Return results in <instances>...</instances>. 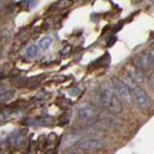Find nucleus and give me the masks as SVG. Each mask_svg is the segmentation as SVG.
Masks as SVG:
<instances>
[{
	"label": "nucleus",
	"mask_w": 154,
	"mask_h": 154,
	"mask_svg": "<svg viewBox=\"0 0 154 154\" xmlns=\"http://www.w3.org/2000/svg\"><path fill=\"white\" fill-rule=\"evenodd\" d=\"M132 95H133V100L135 101L136 106L140 109L147 110V109L151 108V100H149V97L143 89H141L136 85L135 88L132 89Z\"/></svg>",
	"instance_id": "20e7f679"
},
{
	"label": "nucleus",
	"mask_w": 154,
	"mask_h": 154,
	"mask_svg": "<svg viewBox=\"0 0 154 154\" xmlns=\"http://www.w3.org/2000/svg\"><path fill=\"white\" fill-rule=\"evenodd\" d=\"M112 85L115 90V93L117 94V96L120 97V100L126 103V104H131L133 101V95L131 91V88L120 78L117 77H113L112 78Z\"/></svg>",
	"instance_id": "f03ea898"
},
{
	"label": "nucleus",
	"mask_w": 154,
	"mask_h": 154,
	"mask_svg": "<svg viewBox=\"0 0 154 154\" xmlns=\"http://www.w3.org/2000/svg\"><path fill=\"white\" fill-rule=\"evenodd\" d=\"M126 74L131 77L136 84H142L145 82V76L142 74V70L136 68L134 64L126 68Z\"/></svg>",
	"instance_id": "0eeeda50"
},
{
	"label": "nucleus",
	"mask_w": 154,
	"mask_h": 154,
	"mask_svg": "<svg viewBox=\"0 0 154 154\" xmlns=\"http://www.w3.org/2000/svg\"><path fill=\"white\" fill-rule=\"evenodd\" d=\"M83 149H81V148H76V149H69V151H66L64 154H83Z\"/></svg>",
	"instance_id": "2eb2a0df"
},
{
	"label": "nucleus",
	"mask_w": 154,
	"mask_h": 154,
	"mask_svg": "<svg viewBox=\"0 0 154 154\" xmlns=\"http://www.w3.org/2000/svg\"><path fill=\"white\" fill-rule=\"evenodd\" d=\"M13 95H14V91H13V90H6V91L1 93V94H0V103L7 102L8 100L12 98Z\"/></svg>",
	"instance_id": "9b49d317"
},
{
	"label": "nucleus",
	"mask_w": 154,
	"mask_h": 154,
	"mask_svg": "<svg viewBox=\"0 0 154 154\" xmlns=\"http://www.w3.org/2000/svg\"><path fill=\"white\" fill-rule=\"evenodd\" d=\"M55 123V120L52 117H42L39 119V125H43V126H51Z\"/></svg>",
	"instance_id": "f8f14e48"
},
{
	"label": "nucleus",
	"mask_w": 154,
	"mask_h": 154,
	"mask_svg": "<svg viewBox=\"0 0 154 154\" xmlns=\"http://www.w3.org/2000/svg\"><path fill=\"white\" fill-rule=\"evenodd\" d=\"M45 154H55V152L50 149V151H46V152H45Z\"/></svg>",
	"instance_id": "aec40b11"
},
{
	"label": "nucleus",
	"mask_w": 154,
	"mask_h": 154,
	"mask_svg": "<svg viewBox=\"0 0 154 154\" xmlns=\"http://www.w3.org/2000/svg\"><path fill=\"white\" fill-rule=\"evenodd\" d=\"M133 64L136 68H139L140 70L145 71V70H151L154 66V63L152 62V59L149 57L148 54H141L137 55L136 57L133 59Z\"/></svg>",
	"instance_id": "423d86ee"
},
{
	"label": "nucleus",
	"mask_w": 154,
	"mask_h": 154,
	"mask_svg": "<svg viewBox=\"0 0 154 154\" xmlns=\"http://www.w3.org/2000/svg\"><path fill=\"white\" fill-rule=\"evenodd\" d=\"M52 44V38L51 37H45V38L40 39L38 43V46L40 50H48Z\"/></svg>",
	"instance_id": "1a4fd4ad"
},
{
	"label": "nucleus",
	"mask_w": 154,
	"mask_h": 154,
	"mask_svg": "<svg viewBox=\"0 0 154 154\" xmlns=\"http://www.w3.org/2000/svg\"><path fill=\"white\" fill-rule=\"evenodd\" d=\"M149 83L152 84V87H153V88H154V76L151 77V79H149Z\"/></svg>",
	"instance_id": "6ab92c4d"
},
{
	"label": "nucleus",
	"mask_w": 154,
	"mask_h": 154,
	"mask_svg": "<svg viewBox=\"0 0 154 154\" xmlns=\"http://www.w3.org/2000/svg\"><path fill=\"white\" fill-rule=\"evenodd\" d=\"M38 45H30L27 49H26V56L30 58H35L38 55Z\"/></svg>",
	"instance_id": "9d476101"
},
{
	"label": "nucleus",
	"mask_w": 154,
	"mask_h": 154,
	"mask_svg": "<svg viewBox=\"0 0 154 154\" xmlns=\"http://www.w3.org/2000/svg\"><path fill=\"white\" fill-rule=\"evenodd\" d=\"M71 5V0H59V7H68Z\"/></svg>",
	"instance_id": "f3484780"
},
{
	"label": "nucleus",
	"mask_w": 154,
	"mask_h": 154,
	"mask_svg": "<svg viewBox=\"0 0 154 154\" xmlns=\"http://www.w3.org/2000/svg\"><path fill=\"white\" fill-rule=\"evenodd\" d=\"M0 7H1V2H0Z\"/></svg>",
	"instance_id": "412c9836"
},
{
	"label": "nucleus",
	"mask_w": 154,
	"mask_h": 154,
	"mask_svg": "<svg viewBox=\"0 0 154 154\" xmlns=\"http://www.w3.org/2000/svg\"><path fill=\"white\" fill-rule=\"evenodd\" d=\"M77 116L81 121L83 122H95L98 117V110H97L96 107L91 106V104H82L79 108H78V112H77Z\"/></svg>",
	"instance_id": "7ed1b4c3"
},
{
	"label": "nucleus",
	"mask_w": 154,
	"mask_h": 154,
	"mask_svg": "<svg viewBox=\"0 0 154 154\" xmlns=\"http://www.w3.org/2000/svg\"><path fill=\"white\" fill-rule=\"evenodd\" d=\"M148 55H149V57L152 59V62L154 63V45L149 49V51H148Z\"/></svg>",
	"instance_id": "a211bd4d"
},
{
	"label": "nucleus",
	"mask_w": 154,
	"mask_h": 154,
	"mask_svg": "<svg viewBox=\"0 0 154 154\" xmlns=\"http://www.w3.org/2000/svg\"><path fill=\"white\" fill-rule=\"evenodd\" d=\"M81 140V135L78 134H69V135H65L62 140V148H69L74 145H76Z\"/></svg>",
	"instance_id": "6e6552de"
},
{
	"label": "nucleus",
	"mask_w": 154,
	"mask_h": 154,
	"mask_svg": "<svg viewBox=\"0 0 154 154\" xmlns=\"http://www.w3.org/2000/svg\"><path fill=\"white\" fill-rule=\"evenodd\" d=\"M71 50H72L71 45H66L65 48H63V49H62L60 54H62V55H68V54H70V52H71Z\"/></svg>",
	"instance_id": "dca6fc26"
},
{
	"label": "nucleus",
	"mask_w": 154,
	"mask_h": 154,
	"mask_svg": "<svg viewBox=\"0 0 154 154\" xmlns=\"http://www.w3.org/2000/svg\"><path fill=\"white\" fill-rule=\"evenodd\" d=\"M100 96L103 108H106L113 114H119L122 112V101L117 96L113 85L110 87L108 83H103L100 88Z\"/></svg>",
	"instance_id": "f257e3e1"
},
{
	"label": "nucleus",
	"mask_w": 154,
	"mask_h": 154,
	"mask_svg": "<svg viewBox=\"0 0 154 154\" xmlns=\"http://www.w3.org/2000/svg\"><path fill=\"white\" fill-rule=\"evenodd\" d=\"M77 146L83 151H98L104 148V142L100 139H87L79 141Z\"/></svg>",
	"instance_id": "39448f33"
},
{
	"label": "nucleus",
	"mask_w": 154,
	"mask_h": 154,
	"mask_svg": "<svg viewBox=\"0 0 154 154\" xmlns=\"http://www.w3.org/2000/svg\"><path fill=\"white\" fill-rule=\"evenodd\" d=\"M42 77L43 76H36V77H32V78H30L29 81H27V84H29V87H33V85H36V84H38V82L42 79Z\"/></svg>",
	"instance_id": "4468645a"
},
{
	"label": "nucleus",
	"mask_w": 154,
	"mask_h": 154,
	"mask_svg": "<svg viewBox=\"0 0 154 154\" xmlns=\"http://www.w3.org/2000/svg\"><path fill=\"white\" fill-rule=\"evenodd\" d=\"M56 141H57V135L55 134V133H51V134L48 136V140H46V143H48V146H55V143H56Z\"/></svg>",
	"instance_id": "ddd939ff"
}]
</instances>
